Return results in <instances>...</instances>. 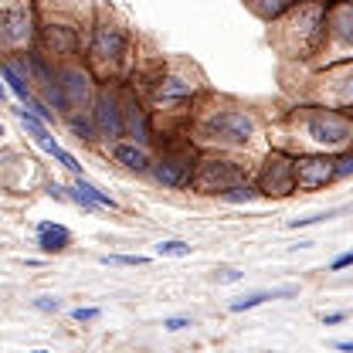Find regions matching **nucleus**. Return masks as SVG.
Segmentation results:
<instances>
[{
    "mask_svg": "<svg viewBox=\"0 0 353 353\" xmlns=\"http://www.w3.org/2000/svg\"><path fill=\"white\" fill-rule=\"evenodd\" d=\"M187 132L197 143V150L245 153V157H262L268 150V130L259 119V112L231 95L211 92V88L190 105Z\"/></svg>",
    "mask_w": 353,
    "mask_h": 353,
    "instance_id": "nucleus-1",
    "label": "nucleus"
},
{
    "mask_svg": "<svg viewBox=\"0 0 353 353\" xmlns=\"http://www.w3.org/2000/svg\"><path fill=\"white\" fill-rule=\"evenodd\" d=\"M268 146L289 153H340L353 146V112L323 102H292L268 126Z\"/></svg>",
    "mask_w": 353,
    "mask_h": 353,
    "instance_id": "nucleus-2",
    "label": "nucleus"
},
{
    "mask_svg": "<svg viewBox=\"0 0 353 353\" xmlns=\"http://www.w3.org/2000/svg\"><path fill=\"white\" fill-rule=\"evenodd\" d=\"M139 58V34L130 21L109 3V0H95V21L88 31L85 44V61L92 75L99 82H126Z\"/></svg>",
    "mask_w": 353,
    "mask_h": 353,
    "instance_id": "nucleus-3",
    "label": "nucleus"
},
{
    "mask_svg": "<svg viewBox=\"0 0 353 353\" xmlns=\"http://www.w3.org/2000/svg\"><path fill=\"white\" fill-rule=\"evenodd\" d=\"M95 21V0H38V48L51 61H75L85 54Z\"/></svg>",
    "mask_w": 353,
    "mask_h": 353,
    "instance_id": "nucleus-4",
    "label": "nucleus"
},
{
    "mask_svg": "<svg viewBox=\"0 0 353 353\" xmlns=\"http://www.w3.org/2000/svg\"><path fill=\"white\" fill-rule=\"evenodd\" d=\"M326 7L323 0H303L289 14L268 24V44L282 65H309L326 38Z\"/></svg>",
    "mask_w": 353,
    "mask_h": 353,
    "instance_id": "nucleus-5",
    "label": "nucleus"
},
{
    "mask_svg": "<svg viewBox=\"0 0 353 353\" xmlns=\"http://www.w3.org/2000/svg\"><path fill=\"white\" fill-rule=\"evenodd\" d=\"M95 92H99V79L92 75V68H88L82 58H75V61H54V79L44 88H38V95L58 116L88 112L92 102H95Z\"/></svg>",
    "mask_w": 353,
    "mask_h": 353,
    "instance_id": "nucleus-6",
    "label": "nucleus"
},
{
    "mask_svg": "<svg viewBox=\"0 0 353 353\" xmlns=\"http://www.w3.org/2000/svg\"><path fill=\"white\" fill-rule=\"evenodd\" d=\"M303 75L299 88H289L296 102H323L333 109H353V58L350 61H333V65H296Z\"/></svg>",
    "mask_w": 353,
    "mask_h": 353,
    "instance_id": "nucleus-7",
    "label": "nucleus"
},
{
    "mask_svg": "<svg viewBox=\"0 0 353 353\" xmlns=\"http://www.w3.org/2000/svg\"><path fill=\"white\" fill-rule=\"evenodd\" d=\"M255 163H259V157L221 153V150H201L187 190L204 194V197H218L221 190H228V187H234V183H241V180H252Z\"/></svg>",
    "mask_w": 353,
    "mask_h": 353,
    "instance_id": "nucleus-8",
    "label": "nucleus"
},
{
    "mask_svg": "<svg viewBox=\"0 0 353 353\" xmlns=\"http://www.w3.org/2000/svg\"><path fill=\"white\" fill-rule=\"evenodd\" d=\"M38 48V0H0V54Z\"/></svg>",
    "mask_w": 353,
    "mask_h": 353,
    "instance_id": "nucleus-9",
    "label": "nucleus"
},
{
    "mask_svg": "<svg viewBox=\"0 0 353 353\" xmlns=\"http://www.w3.org/2000/svg\"><path fill=\"white\" fill-rule=\"evenodd\" d=\"M255 187L262 190V197H272V201H285L292 197L299 187H296V153L289 150H279V146H268L259 163H255Z\"/></svg>",
    "mask_w": 353,
    "mask_h": 353,
    "instance_id": "nucleus-10",
    "label": "nucleus"
},
{
    "mask_svg": "<svg viewBox=\"0 0 353 353\" xmlns=\"http://www.w3.org/2000/svg\"><path fill=\"white\" fill-rule=\"evenodd\" d=\"M353 58V0H340L326 7V38L319 54L309 61L312 68L333 65V61H350Z\"/></svg>",
    "mask_w": 353,
    "mask_h": 353,
    "instance_id": "nucleus-11",
    "label": "nucleus"
},
{
    "mask_svg": "<svg viewBox=\"0 0 353 353\" xmlns=\"http://www.w3.org/2000/svg\"><path fill=\"white\" fill-rule=\"evenodd\" d=\"M92 119L102 143H116L126 136L123 123V82H99L95 102H92Z\"/></svg>",
    "mask_w": 353,
    "mask_h": 353,
    "instance_id": "nucleus-12",
    "label": "nucleus"
},
{
    "mask_svg": "<svg viewBox=\"0 0 353 353\" xmlns=\"http://www.w3.org/2000/svg\"><path fill=\"white\" fill-rule=\"evenodd\" d=\"M336 180L333 153H296V187L303 194H316Z\"/></svg>",
    "mask_w": 353,
    "mask_h": 353,
    "instance_id": "nucleus-13",
    "label": "nucleus"
},
{
    "mask_svg": "<svg viewBox=\"0 0 353 353\" xmlns=\"http://www.w3.org/2000/svg\"><path fill=\"white\" fill-rule=\"evenodd\" d=\"M105 150H109V157H112L123 170H130V174H150V167H153V150H150L146 143L130 139V136H123V139H116V143H105Z\"/></svg>",
    "mask_w": 353,
    "mask_h": 353,
    "instance_id": "nucleus-14",
    "label": "nucleus"
},
{
    "mask_svg": "<svg viewBox=\"0 0 353 353\" xmlns=\"http://www.w3.org/2000/svg\"><path fill=\"white\" fill-rule=\"evenodd\" d=\"M72 245V231L65 224H54V221H41L38 224V248L44 255H58Z\"/></svg>",
    "mask_w": 353,
    "mask_h": 353,
    "instance_id": "nucleus-15",
    "label": "nucleus"
},
{
    "mask_svg": "<svg viewBox=\"0 0 353 353\" xmlns=\"http://www.w3.org/2000/svg\"><path fill=\"white\" fill-rule=\"evenodd\" d=\"M14 116H17V119L24 123V130H28V136H31V139H34V143L41 146L44 153H51V150L58 146V143L51 139V130H48V123H44V119L38 116V112H31L28 105H17V109H14Z\"/></svg>",
    "mask_w": 353,
    "mask_h": 353,
    "instance_id": "nucleus-16",
    "label": "nucleus"
},
{
    "mask_svg": "<svg viewBox=\"0 0 353 353\" xmlns=\"http://www.w3.org/2000/svg\"><path fill=\"white\" fill-rule=\"evenodd\" d=\"M296 3H303V0H245V7L262 21V24H272V21H279L282 14H289Z\"/></svg>",
    "mask_w": 353,
    "mask_h": 353,
    "instance_id": "nucleus-17",
    "label": "nucleus"
},
{
    "mask_svg": "<svg viewBox=\"0 0 353 353\" xmlns=\"http://www.w3.org/2000/svg\"><path fill=\"white\" fill-rule=\"evenodd\" d=\"M299 289L296 285H285V289H259V292H248V296H241V299H234L231 303V312H248V309H255V306H265L268 299H285V296H296Z\"/></svg>",
    "mask_w": 353,
    "mask_h": 353,
    "instance_id": "nucleus-18",
    "label": "nucleus"
},
{
    "mask_svg": "<svg viewBox=\"0 0 353 353\" xmlns=\"http://www.w3.org/2000/svg\"><path fill=\"white\" fill-rule=\"evenodd\" d=\"M65 119V126L72 130L75 139H82L88 146H95L99 143V130H95V119H92V109L88 112H68V116H61Z\"/></svg>",
    "mask_w": 353,
    "mask_h": 353,
    "instance_id": "nucleus-19",
    "label": "nucleus"
},
{
    "mask_svg": "<svg viewBox=\"0 0 353 353\" xmlns=\"http://www.w3.org/2000/svg\"><path fill=\"white\" fill-rule=\"evenodd\" d=\"M0 79L7 82V88H10V92H14V95H17L21 102H28V99L34 95L31 82H28V79H24V75H21V72H17V68H14V65L7 61V58H0Z\"/></svg>",
    "mask_w": 353,
    "mask_h": 353,
    "instance_id": "nucleus-20",
    "label": "nucleus"
},
{
    "mask_svg": "<svg viewBox=\"0 0 353 353\" xmlns=\"http://www.w3.org/2000/svg\"><path fill=\"white\" fill-rule=\"evenodd\" d=\"M218 197L224 201V204H252V201H259V197H262V190L255 187V180H241V183H234V187L221 190Z\"/></svg>",
    "mask_w": 353,
    "mask_h": 353,
    "instance_id": "nucleus-21",
    "label": "nucleus"
},
{
    "mask_svg": "<svg viewBox=\"0 0 353 353\" xmlns=\"http://www.w3.org/2000/svg\"><path fill=\"white\" fill-rule=\"evenodd\" d=\"M75 183L82 187V194H85L92 204H99V208H109V211H119V201L112 197V194H105V190H99L88 176H75Z\"/></svg>",
    "mask_w": 353,
    "mask_h": 353,
    "instance_id": "nucleus-22",
    "label": "nucleus"
},
{
    "mask_svg": "<svg viewBox=\"0 0 353 353\" xmlns=\"http://www.w3.org/2000/svg\"><path fill=\"white\" fill-rule=\"evenodd\" d=\"M51 157H54V160H58L65 170H72L75 176H85V167H82V163H79V160H75V157H72L65 146H54V150H51Z\"/></svg>",
    "mask_w": 353,
    "mask_h": 353,
    "instance_id": "nucleus-23",
    "label": "nucleus"
},
{
    "mask_svg": "<svg viewBox=\"0 0 353 353\" xmlns=\"http://www.w3.org/2000/svg\"><path fill=\"white\" fill-rule=\"evenodd\" d=\"M190 252H194V245L176 241V238H170V241H160V245H157V255H174V259H183V255H190Z\"/></svg>",
    "mask_w": 353,
    "mask_h": 353,
    "instance_id": "nucleus-24",
    "label": "nucleus"
},
{
    "mask_svg": "<svg viewBox=\"0 0 353 353\" xmlns=\"http://www.w3.org/2000/svg\"><path fill=\"white\" fill-rule=\"evenodd\" d=\"M333 160H336V180H347V176H353V146L340 150Z\"/></svg>",
    "mask_w": 353,
    "mask_h": 353,
    "instance_id": "nucleus-25",
    "label": "nucleus"
},
{
    "mask_svg": "<svg viewBox=\"0 0 353 353\" xmlns=\"http://www.w3.org/2000/svg\"><path fill=\"white\" fill-rule=\"evenodd\" d=\"M336 214H340V208H333V211H319V214H309V218L289 221V228H292V231H299V228H309V224H323V221L336 218Z\"/></svg>",
    "mask_w": 353,
    "mask_h": 353,
    "instance_id": "nucleus-26",
    "label": "nucleus"
},
{
    "mask_svg": "<svg viewBox=\"0 0 353 353\" xmlns=\"http://www.w3.org/2000/svg\"><path fill=\"white\" fill-rule=\"evenodd\" d=\"M99 262L102 265H146L150 259L146 255H102Z\"/></svg>",
    "mask_w": 353,
    "mask_h": 353,
    "instance_id": "nucleus-27",
    "label": "nucleus"
},
{
    "mask_svg": "<svg viewBox=\"0 0 353 353\" xmlns=\"http://www.w3.org/2000/svg\"><path fill=\"white\" fill-rule=\"evenodd\" d=\"M68 201H72V204H79L82 211H99V204H92V201H88L79 183H72V187H68Z\"/></svg>",
    "mask_w": 353,
    "mask_h": 353,
    "instance_id": "nucleus-28",
    "label": "nucleus"
},
{
    "mask_svg": "<svg viewBox=\"0 0 353 353\" xmlns=\"http://www.w3.org/2000/svg\"><path fill=\"white\" fill-rule=\"evenodd\" d=\"M99 316H102V312H99L95 306H79V309H72V319H75V323H95Z\"/></svg>",
    "mask_w": 353,
    "mask_h": 353,
    "instance_id": "nucleus-29",
    "label": "nucleus"
},
{
    "mask_svg": "<svg viewBox=\"0 0 353 353\" xmlns=\"http://www.w3.org/2000/svg\"><path fill=\"white\" fill-rule=\"evenodd\" d=\"M34 309H38V312H61V299H54V296H38V299H34Z\"/></svg>",
    "mask_w": 353,
    "mask_h": 353,
    "instance_id": "nucleus-30",
    "label": "nucleus"
},
{
    "mask_svg": "<svg viewBox=\"0 0 353 353\" xmlns=\"http://www.w3.org/2000/svg\"><path fill=\"white\" fill-rule=\"evenodd\" d=\"M163 326H167L170 333H180V330L190 326V319H187V316H170V319H163Z\"/></svg>",
    "mask_w": 353,
    "mask_h": 353,
    "instance_id": "nucleus-31",
    "label": "nucleus"
},
{
    "mask_svg": "<svg viewBox=\"0 0 353 353\" xmlns=\"http://www.w3.org/2000/svg\"><path fill=\"white\" fill-rule=\"evenodd\" d=\"M353 265V252H343V255H336L333 262H330V272H343V268H350Z\"/></svg>",
    "mask_w": 353,
    "mask_h": 353,
    "instance_id": "nucleus-32",
    "label": "nucleus"
},
{
    "mask_svg": "<svg viewBox=\"0 0 353 353\" xmlns=\"http://www.w3.org/2000/svg\"><path fill=\"white\" fill-rule=\"evenodd\" d=\"M245 279V272H238V268H224L218 272V282H241Z\"/></svg>",
    "mask_w": 353,
    "mask_h": 353,
    "instance_id": "nucleus-33",
    "label": "nucleus"
},
{
    "mask_svg": "<svg viewBox=\"0 0 353 353\" xmlns=\"http://www.w3.org/2000/svg\"><path fill=\"white\" fill-rule=\"evenodd\" d=\"M347 319V312H326L323 316V326H336V323H343Z\"/></svg>",
    "mask_w": 353,
    "mask_h": 353,
    "instance_id": "nucleus-34",
    "label": "nucleus"
},
{
    "mask_svg": "<svg viewBox=\"0 0 353 353\" xmlns=\"http://www.w3.org/2000/svg\"><path fill=\"white\" fill-rule=\"evenodd\" d=\"M333 347H336V350H347V353H353V340H336Z\"/></svg>",
    "mask_w": 353,
    "mask_h": 353,
    "instance_id": "nucleus-35",
    "label": "nucleus"
},
{
    "mask_svg": "<svg viewBox=\"0 0 353 353\" xmlns=\"http://www.w3.org/2000/svg\"><path fill=\"white\" fill-rule=\"evenodd\" d=\"M0 99H7V85L3 82H0Z\"/></svg>",
    "mask_w": 353,
    "mask_h": 353,
    "instance_id": "nucleus-36",
    "label": "nucleus"
},
{
    "mask_svg": "<svg viewBox=\"0 0 353 353\" xmlns=\"http://www.w3.org/2000/svg\"><path fill=\"white\" fill-rule=\"evenodd\" d=\"M0 136H7V132H3V123H0Z\"/></svg>",
    "mask_w": 353,
    "mask_h": 353,
    "instance_id": "nucleus-37",
    "label": "nucleus"
},
{
    "mask_svg": "<svg viewBox=\"0 0 353 353\" xmlns=\"http://www.w3.org/2000/svg\"><path fill=\"white\" fill-rule=\"evenodd\" d=\"M350 112H353V109H350Z\"/></svg>",
    "mask_w": 353,
    "mask_h": 353,
    "instance_id": "nucleus-38",
    "label": "nucleus"
}]
</instances>
